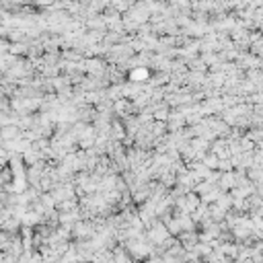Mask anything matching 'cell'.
I'll return each mask as SVG.
<instances>
[{"mask_svg":"<svg viewBox=\"0 0 263 263\" xmlns=\"http://www.w3.org/2000/svg\"><path fill=\"white\" fill-rule=\"evenodd\" d=\"M148 68H144V66H134L132 68V72H130V81L134 83V85H142L144 81H148Z\"/></svg>","mask_w":263,"mask_h":263,"instance_id":"6da1fadb","label":"cell"},{"mask_svg":"<svg viewBox=\"0 0 263 263\" xmlns=\"http://www.w3.org/2000/svg\"><path fill=\"white\" fill-rule=\"evenodd\" d=\"M199 163H202L206 169H210V171H216V169H218V157H214L212 152L204 154V157H202V161H199Z\"/></svg>","mask_w":263,"mask_h":263,"instance_id":"7a4b0ae2","label":"cell"}]
</instances>
